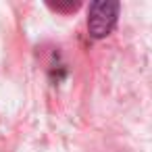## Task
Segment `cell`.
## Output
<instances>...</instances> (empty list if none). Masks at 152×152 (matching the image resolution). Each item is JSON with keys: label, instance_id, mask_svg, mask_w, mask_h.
<instances>
[{"label": "cell", "instance_id": "obj_1", "mask_svg": "<svg viewBox=\"0 0 152 152\" xmlns=\"http://www.w3.org/2000/svg\"><path fill=\"white\" fill-rule=\"evenodd\" d=\"M117 17H119V2H113V0H98V2H94L90 7V15H88L90 36L96 40L106 38L115 29Z\"/></svg>", "mask_w": 152, "mask_h": 152}]
</instances>
